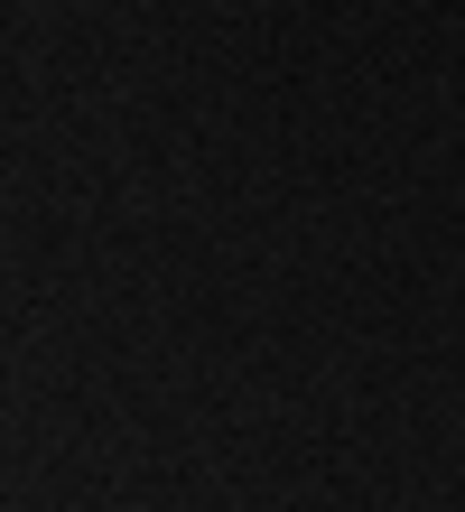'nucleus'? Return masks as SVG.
Listing matches in <instances>:
<instances>
[]
</instances>
